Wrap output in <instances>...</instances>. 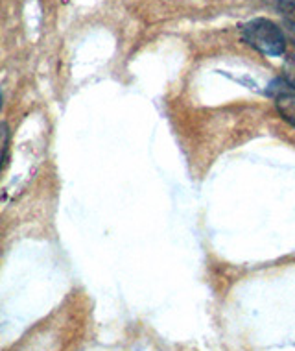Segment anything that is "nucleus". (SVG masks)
<instances>
[{"label": "nucleus", "mask_w": 295, "mask_h": 351, "mask_svg": "<svg viewBox=\"0 0 295 351\" xmlns=\"http://www.w3.org/2000/svg\"><path fill=\"white\" fill-rule=\"evenodd\" d=\"M244 41L264 56L277 58L286 52V37L283 28H279L270 19H253L242 26Z\"/></svg>", "instance_id": "nucleus-1"}, {"label": "nucleus", "mask_w": 295, "mask_h": 351, "mask_svg": "<svg viewBox=\"0 0 295 351\" xmlns=\"http://www.w3.org/2000/svg\"><path fill=\"white\" fill-rule=\"evenodd\" d=\"M277 109L279 113L283 115L286 122H290L295 128V93L292 91H281L277 95Z\"/></svg>", "instance_id": "nucleus-2"}, {"label": "nucleus", "mask_w": 295, "mask_h": 351, "mask_svg": "<svg viewBox=\"0 0 295 351\" xmlns=\"http://www.w3.org/2000/svg\"><path fill=\"white\" fill-rule=\"evenodd\" d=\"M10 139H12V132H10L8 122H0V170L4 167V161H6Z\"/></svg>", "instance_id": "nucleus-3"}, {"label": "nucleus", "mask_w": 295, "mask_h": 351, "mask_svg": "<svg viewBox=\"0 0 295 351\" xmlns=\"http://www.w3.org/2000/svg\"><path fill=\"white\" fill-rule=\"evenodd\" d=\"M283 15L284 23H286V28H288V34L292 37V41L295 43V6L292 2H286L283 6Z\"/></svg>", "instance_id": "nucleus-4"}, {"label": "nucleus", "mask_w": 295, "mask_h": 351, "mask_svg": "<svg viewBox=\"0 0 295 351\" xmlns=\"http://www.w3.org/2000/svg\"><path fill=\"white\" fill-rule=\"evenodd\" d=\"M284 78H286V84L292 85L295 89V56H290L284 61V67H283Z\"/></svg>", "instance_id": "nucleus-5"}, {"label": "nucleus", "mask_w": 295, "mask_h": 351, "mask_svg": "<svg viewBox=\"0 0 295 351\" xmlns=\"http://www.w3.org/2000/svg\"><path fill=\"white\" fill-rule=\"evenodd\" d=\"M2 102H4V98H2V91H0V109H2Z\"/></svg>", "instance_id": "nucleus-6"}]
</instances>
